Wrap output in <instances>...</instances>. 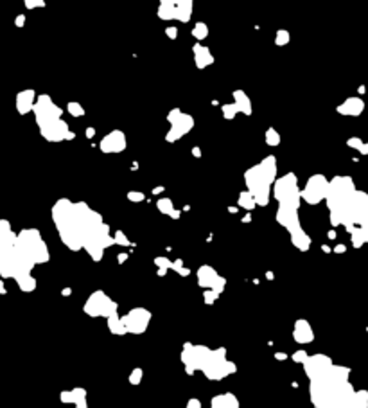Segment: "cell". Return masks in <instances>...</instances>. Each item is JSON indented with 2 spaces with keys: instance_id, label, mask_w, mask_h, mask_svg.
Here are the masks:
<instances>
[{
  "instance_id": "52a82bcc",
  "label": "cell",
  "mask_w": 368,
  "mask_h": 408,
  "mask_svg": "<svg viewBox=\"0 0 368 408\" xmlns=\"http://www.w3.org/2000/svg\"><path fill=\"white\" fill-rule=\"evenodd\" d=\"M300 205H293V203H284L280 202L277 210V221L286 227L287 230H293V228L300 227L298 216H296V210H298Z\"/></svg>"
},
{
  "instance_id": "44dd1931",
  "label": "cell",
  "mask_w": 368,
  "mask_h": 408,
  "mask_svg": "<svg viewBox=\"0 0 368 408\" xmlns=\"http://www.w3.org/2000/svg\"><path fill=\"white\" fill-rule=\"evenodd\" d=\"M266 140H268V144H270V146H277L278 144V135L273 132V130H270V132H268V135H266Z\"/></svg>"
},
{
  "instance_id": "484cf974",
  "label": "cell",
  "mask_w": 368,
  "mask_h": 408,
  "mask_svg": "<svg viewBox=\"0 0 368 408\" xmlns=\"http://www.w3.org/2000/svg\"><path fill=\"white\" fill-rule=\"evenodd\" d=\"M336 252H338V254H341V252H345V247H343V245H338V247H336Z\"/></svg>"
},
{
  "instance_id": "3957f363",
  "label": "cell",
  "mask_w": 368,
  "mask_h": 408,
  "mask_svg": "<svg viewBox=\"0 0 368 408\" xmlns=\"http://www.w3.org/2000/svg\"><path fill=\"white\" fill-rule=\"evenodd\" d=\"M85 313H88L90 317H110V315L117 313V304L111 301L110 297H106L102 292L92 293L86 304L83 306Z\"/></svg>"
},
{
  "instance_id": "4fadbf2b",
  "label": "cell",
  "mask_w": 368,
  "mask_h": 408,
  "mask_svg": "<svg viewBox=\"0 0 368 408\" xmlns=\"http://www.w3.org/2000/svg\"><path fill=\"white\" fill-rule=\"evenodd\" d=\"M108 327H110V331L113 334H126L128 333L126 327H124V324H122V318H120L117 313L108 317Z\"/></svg>"
},
{
  "instance_id": "5b68a950",
  "label": "cell",
  "mask_w": 368,
  "mask_h": 408,
  "mask_svg": "<svg viewBox=\"0 0 368 408\" xmlns=\"http://www.w3.org/2000/svg\"><path fill=\"white\" fill-rule=\"evenodd\" d=\"M120 318H122V324H124V327H126L128 333L140 334L147 329V324H149V320H151V313L144 308H135Z\"/></svg>"
},
{
  "instance_id": "d4e9b609",
  "label": "cell",
  "mask_w": 368,
  "mask_h": 408,
  "mask_svg": "<svg viewBox=\"0 0 368 408\" xmlns=\"http://www.w3.org/2000/svg\"><path fill=\"white\" fill-rule=\"evenodd\" d=\"M189 406L194 408V406H201V403H198L196 399H191V403H189Z\"/></svg>"
},
{
  "instance_id": "603a6c76",
  "label": "cell",
  "mask_w": 368,
  "mask_h": 408,
  "mask_svg": "<svg viewBox=\"0 0 368 408\" xmlns=\"http://www.w3.org/2000/svg\"><path fill=\"white\" fill-rule=\"evenodd\" d=\"M146 198L142 193H135V191H131V193H128V200H131V202H142V200Z\"/></svg>"
},
{
  "instance_id": "277c9868",
  "label": "cell",
  "mask_w": 368,
  "mask_h": 408,
  "mask_svg": "<svg viewBox=\"0 0 368 408\" xmlns=\"http://www.w3.org/2000/svg\"><path fill=\"white\" fill-rule=\"evenodd\" d=\"M327 193H329V182L322 174H315V177L307 180L305 187L300 191V198L305 200L311 205H315V203H320L322 200L327 198Z\"/></svg>"
},
{
  "instance_id": "5bb4252c",
  "label": "cell",
  "mask_w": 368,
  "mask_h": 408,
  "mask_svg": "<svg viewBox=\"0 0 368 408\" xmlns=\"http://www.w3.org/2000/svg\"><path fill=\"white\" fill-rule=\"evenodd\" d=\"M158 210L160 212H164V214H167V216H171V218H174V219H178L180 218V212L178 210H174L172 209V202L169 198H162V200H158Z\"/></svg>"
},
{
  "instance_id": "4316f807",
  "label": "cell",
  "mask_w": 368,
  "mask_h": 408,
  "mask_svg": "<svg viewBox=\"0 0 368 408\" xmlns=\"http://www.w3.org/2000/svg\"><path fill=\"white\" fill-rule=\"evenodd\" d=\"M275 356H277V360H286V358H287V356H286V355H282V353H277V355H275Z\"/></svg>"
},
{
  "instance_id": "f1b7e54d",
  "label": "cell",
  "mask_w": 368,
  "mask_h": 408,
  "mask_svg": "<svg viewBox=\"0 0 368 408\" xmlns=\"http://www.w3.org/2000/svg\"><path fill=\"white\" fill-rule=\"evenodd\" d=\"M193 153H194V155H196V157H201V151H200V149H198V148H194V149H193Z\"/></svg>"
},
{
  "instance_id": "f546056e",
  "label": "cell",
  "mask_w": 368,
  "mask_h": 408,
  "mask_svg": "<svg viewBox=\"0 0 368 408\" xmlns=\"http://www.w3.org/2000/svg\"><path fill=\"white\" fill-rule=\"evenodd\" d=\"M162 191H164V187H156V189L153 191V193H155V194H158V193H162Z\"/></svg>"
},
{
  "instance_id": "7402d4cb",
  "label": "cell",
  "mask_w": 368,
  "mask_h": 408,
  "mask_svg": "<svg viewBox=\"0 0 368 408\" xmlns=\"http://www.w3.org/2000/svg\"><path fill=\"white\" fill-rule=\"evenodd\" d=\"M140 379H142V369H135V371H133V374L130 376V381L133 385H137Z\"/></svg>"
},
{
  "instance_id": "2e32d148",
  "label": "cell",
  "mask_w": 368,
  "mask_h": 408,
  "mask_svg": "<svg viewBox=\"0 0 368 408\" xmlns=\"http://www.w3.org/2000/svg\"><path fill=\"white\" fill-rule=\"evenodd\" d=\"M361 110H363V103H361V101H357V99H350L347 104H345V106L340 108V111H350L352 115H357Z\"/></svg>"
},
{
  "instance_id": "8fae6325",
  "label": "cell",
  "mask_w": 368,
  "mask_h": 408,
  "mask_svg": "<svg viewBox=\"0 0 368 408\" xmlns=\"http://www.w3.org/2000/svg\"><path fill=\"white\" fill-rule=\"evenodd\" d=\"M289 234H291V241H293L294 247L300 248L302 252L309 250V247H311V238L302 230V227L293 228V230H289Z\"/></svg>"
},
{
  "instance_id": "e0dca14e",
  "label": "cell",
  "mask_w": 368,
  "mask_h": 408,
  "mask_svg": "<svg viewBox=\"0 0 368 408\" xmlns=\"http://www.w3.org/2000/svg\"><path fill=\"white\" fill-rule=\"evenodd\" d=\"M72 403L78 404L79 408L86 406V392L83 388H74L72 390Z\"/></svg>"
},
{
  "instance_id": "9c48e42d",
  "label": "cell",
  "mask_w": 368,
  "mask_h": 408,
  "mask_svg": "<svg viewBox=\"0 0 368 408\" xmlns=\"http://www.w3.org/2000/svg\"><path fill=\"white\" fill-rule=\"evenodd\" d=\"M124 146H126V144H124V137H122V133H119V132H115V133H111V135L104 137V139H102V142H101V149L104 153L122 151Z\"/></svg>"
},
{
  "instance_id": "7a4b0ae2",
  "label": "cell",
  "mask_w": 368,
  "mask_h": 408,
  "mask_svg": "<svg viewBox=\"0 0 368 408\" xmlns=\"http://www.w3.org/2000/svg\"><path fill=\"white\" fill-rule=\"evenodd\" d=\"M273 194L278 200V203H293V205H300V189L296 186V177L293 173L286 174V177L278 178L273 186Z\"/></svg>"
},
{
  "instance_id": "83f0119b",
  "label": "cell",
  "mask_w": 368,
  "mask_h": 408,
  "mask_svg": "<svg viewBox=\"0 0 368 408\" xmlns=\"http://www.w3.org/2000/svg\"><path fill=\"white\" fill-rule=\"evenodd\" d=\"M126 259H128L126 254H120V256H119V263H124V261H126Z\"/></svg>"
},
{
  "instance_id": "30bf717a",
  "label": "cell",
  "mask_w": 368,
  "mask_h": 408,
  "mask_svg": "<svg viewBox=\"0 0 368 408\" xmlns=\"http://www.w3.org/2000/svg\"><path fill=\"white\" fill-rule=\"evenodd\" d=\"M293 338L298 343H309L315 340V333H313L311 326H309L305 320H296L294 331H293Z\"/></svg>"
},
{
  "instance_id": "d6986e66",
  "label": "cell",
  "mask_w": 368,
  "mask_h": 408,
  "mask_svg": "<svg viewBox=\"0 0 368 408\" xmlns=\"http://www.w3.org/2000/svg\"><path fill=\"white\" fill-rule=\"evenodd\" d=\"M203 297H205V302H207V304H212V302L216 301L217 297H219V293L214 292L212 288H209V289H207V292L203 293Z\"/></svg>"
},
{
  "instance_id": "ac0fdd59",
  "label": "cell",
  "mask_w": 368,
  "mask_h": 408,
  "mask_svg": "<svg viewBox=\"0 0 368 408\" xmlns=\"http://www.w3.org/2000/svg\"><path fill=\"white\" fill-rule=\"evenodd\" d=\"M31 97H33V92H25V94L18 95V110L27 111L29 106H31Z\"/></svg>"
},
{
  "instance_id": "7c38bea8",
  "label": "cell",
  "mask_w": 368,
  "mask_h": 408,
  "mask_svg": "<svg viewBox=\"0 0 368 408\" xmlns=\"http://www.w3.org/2000/svg\"><path fill=\"white\" fill-rule=\"evenodd\" d=\"M237 399H235V396H232V394H223V396H216L212 397V406L216 408H225V406H237Z\"/></svg>"
},
{
  "instance_id": "6da1fadb",
  "label": "cell",
  "mask_w": 368,
  "mask_h": 408,
  "mask_svg": "<svg viewBox=\"0 0 368 408\" xmlns=\"http://www.w3.org/2000/svg\"><path fill=\"white\" fill-rule=\"evenodd\" d=\"M277 174V162L273 157H266L259 165H254L252 169L246 171V186L248 191L254 194L257 205H268L270 202V189L275 182Z\"/></svg>"
},
{
  "instance_id": "ba28073f",
  "label": "cell",
  "mask_w": 368,
  "mask_h": 408,
  "mask_svg": "<svg viewBox=\"0 0 368 408\" xmlns=\"http://www.w3.org/2000/svg\"><path fill=\"white\" fill-rule=\"evenodd\" d=\"M332 362L331 358L323 355H316V356H309V358L303 362V369H305V374L309 376V379L320 376L327 367H331Z\"/></svg>"
},
{
  "instance_id": "cb8c5ba5",
  "label": "cell",
  "mask_w": 368,
  "mask_h": 408,
  "mask_svg": "<svg viewBox=\"0 0 368 408\" xmlns=\"http://www.w3.org/2000/svg\"><path fill=\"white\" fill-rule=\"evenodd\" d=\"M293 360H294V362H302L303 363L307 360V355L303 353V351H298V353H294V355H293Z\"/></svg>"
},
{
  "instance_id": "ffe728a7",
  "label": "cell",
  "mask_w": 368,
  "mask_h": 408,
  "mask_svg": "<svg viewBox=\"0 0 368 408\" xmlns=\"http://www.w3.org/2000/svg\"><path fill=\"white\" fill-rule=\"evenodd\" d=\"M113 239H115V243H117V245H122V247H128V245H130L128 238H126V236H124L120 230L115 232V234H113Z\"/></svg>"
},
{
  "instance_id": "9a60e30c",
  "label": "cell",
  "mask_w": 368,
  "mask_h": 408,
  "mask_svg": "<svg viewBox=\"0 0 368 408\" xmlns=\"http://www.w3.org/2000/svg\"><path fill=\"white\" fill-rule=\"evenodd\" d=\"M239 205H241L242 209H246V210H252L255 205H257V202H255L254 194L250 193V191H246V193L239 194Z\"/></svg>"
},
{
  "instance_id": "8992f818",
  "label": "cell",
  "mask_w": 368,
  "mask_h": 408,
  "mask_svg": "<svg viewBox=\"0 0 368 408\" xmlns=\"http://www.w3.org/2000/svg\"><path fill=\"white\" fill-rule=\"evenodd\" d=\"M198 282H200V286H203V288H212L214 292L221 293L223 288H225L226 280L217 275L214 268H210V266L205 264V266H201V268L198 270Z\"/></svg>"
}]
</instances>
